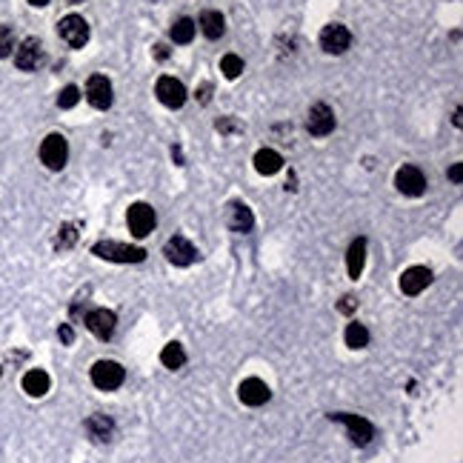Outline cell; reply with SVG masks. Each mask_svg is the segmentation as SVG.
<instances>
[{
	"label": "cell",
	"mask_w": 463,
	"mask_h": 463,
	"mask_svg": "<svg viewBox=\"0 0 463 463\" xmlns=\"http://www.w3.org/2000/svg\"><path fill=\"white\" fill-rule=\"evenodd\" d=\"M460 178H463V169H460V163H455V166L449 169V181H455V183H460Z\"/></svg>",
	"instance_id": "cell-32"
},
{
	"label": "cell",
	"mask_w": 463,
	"mask_h": 463,
	"mask_svg": "<svg viewBox=\"0 0 463 463\" xmlns=\"http://www.w3.org/2000/svg\"><path fill=\"white\" fill-rule=\"evenodd\" d=\"M349 46H352V34H349V29H346V26H340V23L323 26V32H320V49L326 54H343Z\"/></svg>",
	"instance_id": "cell-7"
},
{
	"label": "cell",
	"mask_w": 463,
	"mask_h": 463,
	"mask_svg": "<svg viewBox=\"0 0 463 463\" xmlns=\"http://www.w3.org/2000/svg\"><path fill=\"white\" fill-rule=\"evenodd\" d=\"M238 398L246 403V407H263V403L272 398V392H269V386L260 378H246L238 386Z\"/></svg>",
	"instance_id": "cell-15"
},
{
	"label": "cell",
	"mask_w": 463,
	"mask_h": 463,
	"mask_svg": "<svg viewBox=\"0 0 463 463\" xmlns=\"http://www.w3.org/2000/svg\"><path fill=\"white\" fill-rule=\"evenodd\" d=\"M154 94H158V101L169 109H181L186 103V89L181 81H175V77L163 74L158 83H154Z\"/></svg>",
	"instance_id": "cell-9"
},
{
	"label": "cell",
	"mask_w": 463,
	"mask_h": 463,
	"mask_svg": "<svg viewBox=\"0 0 463 463\" xmlns=\"http://www.w3.org/2000/svg\"><path fill=\"white\" fill-rule=\"evenodd\" d=\"M161 363L166 366V369H181V366L186 363V352H183V346L181 343H166L163 346V352H161Z\"/></svg>",
	"instance_id": "cell-23"
},
{
	"label": "cell",
	"mask_w": 463,
	"mask_h": 463,
	"mask_svg": "<svg viewBox=\"0 0 463 463\" xmlns=\"http://www.w3.org/2000/svg\"><path fill=\"white\" fill-rule=\"evenodd\" d=\"M363 263H366V240L358 238L352 246H349V252H346V272H349V278H360L363 272Z\"/></svg>",
	"instance_id": "cell-19"
},
{
	"label": "cell",
	"mask_w": 463,
	"mask_h": 463,
	"mask_svg": "<svg viewBox=\"0 0 463 463\" xmlns=\"http://www.w3.org/2000/svg\"><path fill=\"white\" fill-rule=\"evenodd\" d=\"M126 380V369L121 363H114V360H98L92 366V383L98 386V389L103 392H112V389H118V386H123Z\"/></svg>",
	"instance_id": "cell-2"
},
{
	"label": "cell",
	"mask_w": 463,
	"mask_h": 463,
	"mask_svg": "<svg viewBox=\"0 0 463 463\" xmlns=\"http://www.w3.org/2000/svg\"><path fill=\"white\" fill-rule=\"evenodd\" d=\"M29 3H32V6H46L49 0H29Z\"/></svg>",
	"instance_id": "cell-34"
},
{
	"label": "cell",
	"mask_w": 463,
	"mask_h": 463,
	"mask_svg": "<svg viewBox=\"0 0 463 463\" xmlns=\"http://www.w3.org/2000/svg\"><path fill=\"white\" fill-rule=\"evenodd\" d=\"M252 223H255L252 209H249L246 203H229V209H226V226L232 232H249V229H252Z\"/></svg>",
	"instance_id": "cell-17"
},
{
	"label": "cell",
	"mask_w": 463,
	"mask_h": 463,
	"mask_svg": "<svg viewBox=\"0 0 463 463\" xmlns=\"http://www.w3.org/2000/svg\"><path fill=\"white\" fill-rule=\"evenodd\" d=\"M343 338H346V346H349V349H363V346L369 343V329H366L363 323H349Z\"/></svg>",
	"instance_id": "cell-24"
},
{
	"label": "cell",
	"mask_w": 463,
	"mask_h": 463,
	"mask_svg": "<svg viewBox=\"0 0 463 463\" xmlns=\"http://www.w3.org/2000/svg\"><path fill=\"white\" fill-rule=\"evenodd\" d=\"M12 49H14V34H12L9 26L0 23V57H6Z\"/></svg>",
	"instance_id": "cell-29"
},
{
	"label": "cell",
	"mask_w": 463,
	"mask_h": 463,
	"mask_svg": "<svg viewBox=\"0 0 463 463\" xmlns=\"http://www.w3.org/2000/svg\"><path fill=\"white\" fill-rule=\"evenodd\" d=\"M220 72H223V77H229V81H235V77L243 74V61L238 54H223L220 57Z\"/></svg>",
	"instance_id": "cell-26"
},
{
	"label": "cell",
	"mask_w": 463,
	"mask_h": 463,
	"mask_svg": "<svg viewBox=\"0 0 463 463\" xmlns=\"http://www.w3.org/2000/svg\"><path fill=\"white\" fill-rule=\"evenodd\" d=\"M86 435L94 440V443H106V440H112V435H114V423H112V418H106V415H92L89 420H86Z\"/></svg>",
	"instance_id": "cell-18"
},
{
	"label": "cell",
	"mask_w": 463,
	"mask_h": 463,
	"mask_svg": "<svg viewBox=\"0 0 463 463\" xmlns=\"http://www.w3.org/2000/svg\"><path fill=\"white\" fill-rule=\"evenodd\" d=\"M395 186H398V192H403V195L418 198V195L426 192V175H423L418 166H400L398 175H395Z\"/></svg>",
	"instance_id": "cell-8"
},
{
	"label": "cell",
	"mask_w": 463,
	"mask_h": 463,
	"mask_svg": "<svg viewBox=\"0 0 463 463\" xmlns=\"http://www.w3.org/2000/svg\"><path fill=\"white\" fill-rule=\"evenodd\" d=\"M77 101H81V89L77 86H66L61 94H57V106L61 109H72V106H77Z\"/></svg>",
	"instance_id": "cell-28"
},
{
	"label": "cell",
	"mask_w": 463,
	"mask_h": 463,
	"mask_svg": "<svg viewBox=\"0 0 463 463\" xmlns=\"http://www.w3.org/2000/svg\"><path fill=\"white\" fill-rule=\"evenodd\" d=\"M43 61V46L37 37H26V41L14 49V66L23 72H34Z\"/></svg>",
	"instance_id": "cell-12"
},
{
	"label": "cell",
	"mask_w": 463,
	"mask_h": 463,
	"mask_svg": "<svg viewBox=\"0 0 463 463\" xmlns=\"http://www.w3.org/2000/svg\"><path fill=\"white\" fill-rule=\"evenodd\" d=\"M57 34L72 46V49H83L89 41V23L81 14H66L61 23H57Z\"/></svg>",
	"instance_id": "cell-5"
},
{
	"label": "cell",
	"mask_w": 463,
	"mask_h": 463,
	"mask_svg": "<svg viewBox=\"0 0 463 463\" xmlns=\"http://www.w3.org/2000/svg\"><path fill=\"white\" fill-rule=\"evenodd\" d=\"M195 21H189V17H181V21L172 26V41L175 43H189L192 37H195Z\"/></svg>",
	"instance_id": "cell-25"
},
{
	"label": "cell",
	"mask_w": 463,
	"mask_h": 463,
	"mask_svg": "<svg viewBox=\"0 0 463 463\" xmlns=\"http://www.w3.org/2000/svg\"><path fill=\"white\" fill-rule=\"evenodd\" d=\"M49 383L52 380H49V375L43 369H29L23 375V392L32 395V398H43L49 392Z\"/></svg>",
	"instance_id": "cell-20"
},
{
	"label": "cell",
	"mask_w": 463,
	"mask_h": 463,
	"mask_svg": "<svg viewBox=\"0 0 463 463\" xmlns=\"http://www.w3.org/2000/svg\"><path fill=\"white\" fill-rule=\"evenodd\" d=\"M332 420H338V423H343L346 426V432H349V438L358 443V446H366V443H372V438H375V426L366 418H360V415H349V412H332L329 415Z\"/></svg>",
	"instance_id": "cell-3"
},
{
	"label": "cell",
	"mask_w": 463,
	"mask_h": 463,
	"mask_svg": "<svg viewBox=\"0 0 463 463\" xmlns=\"http://www.w3.org/2000/svg\"><path fill=\"white\" fill-rule=\"evenodd\" d=\"M306 126L315 138H326V134L335 132V112L326 103H315L312 109H309V123Z\"/></svg>",
	"instance_id": "cell-13"
},
{
	"label": "cell",
	"mask_w": 463,
	"mask_h": 463,
	"mask_svg": "<svg viewBox=\"0 0 463 463\" xmlns=\"http://www.w3.org/2000/svg\"><path fill=\"white\" fill-rule=\"evenodd\" d=\"M69 3H83V0H69Z\"/></svg>",
	"instance_id": "cell-35"
},
{
	"label": "cell",
	"mask_w": 463,
	"mask_h": 463,
	"mask_svg": "<svg viewBox=\"0 0 463 463\" xmlns=\"http://www.w3.org/2000/svg\"><path fill=\"white\" fill-rule=\"evenodd\" d=\"M255 169L260 172V175H275V172L283 169V158L275 149H260L255 154Z\"/></svg>",
	"instance_id": "cell-22"
},
{
	"label": "cell",
	"mask_w": 463,
	"mask_h": 463,
	"mask_svg": "<svg viewBox=\"0 0 463 463\" xmlns=\"http://www.w3.org/2000/svg\"><path fill=\"white\" fill-rule=\"evenodd\" d=\"M163 255H166L169 263H175V266H189V263H195V260H198V249L192 246L183 235H175V238H169V240H166Z\"/></svg>",
	"instance_id": "cell-11"
},
{
	"label": "cell",
	"mask_w": 463,
	"mask_h": 463,
	"mask_svg": "<svg viewBox=\"0 0 463 463\" xmlns=\"http://www.w3.org/2000/svg\"><path fill=\"white\" fill-rule=\"evenodd\" d=\"M0 375H3V369H0Z\"/></svg>",
	"instance_id": "cell-36"
},
{
	"label": "cell",
	"mask_w": 463,
	"mask_h": 463,
	"mask_svg": "<svg viewBox=\"0 0 463 463\" xmlns=\"http://www.w3.org/2000/svg\"><path fill=\"white\" fill-rule=\"evenodd\" d=\"M86 101L94 109H109L112 106V83L103 74H92L86 83Z\"/></svg>",
	"instance_id": "cell-16"
},
{
	"label": "cell",
	"mask_w": 463,
	"mask_h": 463,
	"mask_svg": "<svg viewBox=\"0 0 463 463\" xmlns=\"http://www.w3.org/2000/svg\"><path fill=\"white\" fill-rule=\"evenodd\" d=\"M200 32L209 37V41H218V37L226 32V21H223V14L220 12H215V9H206L203 14H200Z\"/></svg>",
	"instance_id": "cell-21"
},
{
	"label": "cell",
	"mask_w": 463,
	"mask_h": 463,
	"mask_svg": "<svg viewBox=\"0 0 463 463\" xmlns=\"http://www.w3.org/2000/svg\"><path fill=\"white\" fill-rule=\"evenodd\" d=\"M57 335H61L63 343H72V340H74V332H72V326H69V323H63L61 329H57Z\"/></svg>",
	"instance_id": "cell-31"
},
{
	"label": "cell",
	"mask_w": 463,
	"mask_h": 463,
	"mask_svg": "<svg viewBox=\"0 0 463 463\" xmlns=\"http://www.w3.org/2000/svg\"><path fill=\"white\" fill-rule=\"evenodd\" d=\"M92 255H98L101 260H112V263H141L146 258V249L118 243V240H98L92 246Z\"/></svg>",
	"instance_id": "cell-1"
},
{
	"label": "cell",
	"mask_w": 463,
	"mask_h": 463,
	"mask_svg": "<svg viewBox=\"0 0 463 463\" xmlns=\"http://www.w3.org/2000/svg\"><path fill=\"white\" fill-rule=\"evenodd\" d=\"M355 303H358V300H355L352 295H346V298H343V300L338 303V309H340V312H343V315H349V312H352V309H355Z\"/></svg>",
	"instance_id": "cell-30"
},
{
	"label": "cell",
	"mask_w": 463,
	"mask_h": 463,
	"mask_svg": "<svg viewBox=\"0 0 463 463\" xmlns=\"http://www.w3.org/2000/svg\"><path fill=\"white\" fill-rule=\"evenodd\" d=\"M126 220H129V232H132L134 238L152 235L154 223H158V218H154V209L149 203H132L129 212H126Z\"/></svg>",
	"instance_id": "cell-6"
},
{
	"label": "cell",
	"mask_w": 463,
	"mask_h": 463,
	"mask_svg": "<svg viewBox=\"0 0 463 463\" xmlns=\"http://www.w3.org/2000/svg\"><path fill=\"white\" fill-rule=\"evenodd\" d=\"M429 283H432V272H429V269H426V266H412V269H407V272L400 275V292L409 295V298H415V295H420Z\"/></svg>",
	"instance_id": "cell-14"
},
{
	"label": "cell",
	"mask_w": 463,
	"mask_h": 463,
	"mask_svg": "<svg viewBox=\"0 0 463 463\" xmlns=\"http://www.w3.org/2000/svg\"><path fill=\"white\" fill-rule=\"evenodd\" d=\"M154 54H158L161 61H166V54H169V52H166V46H154Z\"/></svg>",
	"instance_id": "cell-33"
},
{
	"label": "cell",
	"mask_w": 463,
	"mask_h": 463,
	"mask_svg": "<svg viewBox=\"0 0 463 463\" xmlns=\"http://www.w3.org/2000/svg\"><path fill=\"white\" fill-rule=\"evenodd\" d=\"M74 240H77V232H74V226L72 223H66V226H61V232H57V238H54V249H72L74 246Z\"/></svg>",
	"instance_id": "cell-27"
},
{
	"label": "cell",
	"mask_w": 463,
	"mask_h": 463,
	"mask_svg": "<svg viewBox=\"0 0 463 463\" xmlns=\"http://www.w3.org/2000/svg\"><path fill=\"white\" fill-rule=\"evenodd\" d=\"M114 326H118V315L112 309H92L86 315V329L101 340H109L114 335Z\"/></svg>",
	"instance_id": "cell-10"
},
{
	"label": "cell",
	"mask_w": 463,
	"mask_h": 463,
	"mask_svg": "<svg viewBox=\"0 0 463 463\" xmlns=\"http://www.w3.org/2000/svg\"><path fill=\"white\" fill-rule=\"evenodd\" d=\"M66 158H69V143L63 134H49V138L41 143V161L46 169L57 172L66 166Z\"/></svg>",
	"instance_id": "cell-4"
}]
</instances>
